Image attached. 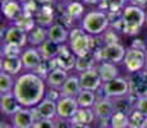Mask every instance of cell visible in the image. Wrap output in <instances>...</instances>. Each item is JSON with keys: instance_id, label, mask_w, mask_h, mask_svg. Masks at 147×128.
<instances>
[{"instance_id": "52", "label": "cell", "mask_w": 147, "mask_h": 128, "mask_svg": "<svg viewBox=\"0 0 147 128\" xmlns=\"http://www.w3.org/2000/svg\"><path fill=\"white\" fill-rule=\"evenodd\" d=\"M127 128H129V127H127Z\"/></svg>"}, {"instance_id": "23", "label": "cell", "mask_w": 147, "mask_h": 128, "mask_svg": "<svg viewBox=\"0 0 147 128\" xmlns=\"http://www.w3.org/2000/svg\"><path fill=\"white\" fill-rule=\"evenodd\" d=\"M22 67H23V62L18 56H13V58L4 56V59L1 60V70L9 73V74H13V76L18 74L21 72Z\"/></svg>"}, {"instance_id": "46", "label": "cell", "mask_w": 147, "mask_h": 128, "mask_svg": "<svg viewBox=\"0 0 147 128\" xmlns=\"http://www.w3.org/2000/svg\"><path fill=\"white\" fill-rule=\"evenodd\" d=\"M10 0H1V5H5L7 4V3H9Z\"/></svg>"}, {"instance_id": "33", "label": "cell", "mask_w": 147, "mask_h": 128, "mask_svg": "<svg viewBox=\"0 0 147 128\" xmlns=\"http://www.w3.org/2000/svg\"><path fill=\"white\" fill-rule=\"evenodd\" d=\"M35 18H33L32 14H28V13H24L19 17L18 19L16 21V24L18 27H21L22 30H24L26 32H31V31L35 28Z\"/></svg>"}, {"instance_id": "8", "label": "cell", "mask_w": 147, "mask_h": 128, "mask_svg": "<svg viewBox=\"0 0 147 128\" xmlns=\"http://www.w3.org/2000/svg\"><path fill=\"white\" fill-rule=\"evenodd\" d=\"M129 81V93L134 98L147 96V68L146 70H138L132 73Z\"/></svg>"}, {"instance_id": "49", "label": "cell", "mask_w": 147, "mask_h": 128, "mask_svg": "<svg viewBox=\"0 0 147 128\" xmlns=\"http://www.w3.org/2000/svg\"><path fill=\"white\" fill-rule=\"evenodd\" d=\"M72 1H78V0H72Z\"/></svg>"}, {"instance_id": "41", "label": "cell", "mask_w": 147, "mask_h": 128, "mask_svg": "<svg viewBox=\"0 0 147 128\" xmlns=\"http://www.w3.org/2000/svg\"><path fill=\"white\" fill-rule=\"evenodd\" d=\"M61 98V92L58 91V89H51L50 87L49 91H46V95H45V99H49V100H53V101H56Z\"/></svg>"}, {"instance_id": "6", "label": "cell", "mask_w": 147, "mask_h": 128, "mask_svg": "<svg viewBox=\"0 0 147 128\" xmlns=\"http://www.w3.org/2000/svg\"><path fill=\"white\" fill-rule=\"evenodd\" d=\"M125 49L123 45H120L119 42L117 44H106L104 46H101V49L96 51V56L98 60L102 62H110V63H120L124 60L125 56Z\"/></svg>"}, {"instance_id": "17", "label": "cell", "mask_w": 147, "mask_h": 128, "mask_svg": "<svg viewBox=\"0 0 147 128\" xmlns=\"http://www.w3.org/2000/svg\"><path fill=\"white\" fill-rule=\"evenodd\" d=\"M41 54L38 53V50L33 49V47H30L22 54L21 59L23 62V67L26 69H32V70H36L40 64L42 63L41 62Z\"/></svg>"}, {"instance_id": "27", "label": "cell", "mask_w": 147, "mask_h": 128, "mask_svg": "<svg viewBox=\"0 0 147 128\" xmlns=\"http://www.w3.org/2000/svg\"><path fill=\"white\" fill-rule=\"evenodd\" d=\"M125 1L127 0H100L98 5L101 10H105L106 14H115L124 9Z\"/></svg>"}, {"instance_id": "50", "label": "cell", "mask_w": 147, "mask_h": 128, "mask_svg": "<svg viewBox=\"0 0 147 128\" xmlns=\"http://www.w3.org/2000/svg\"><path fill=\"white\" fill-rule=\"evenodd\" d=\"M146 22H147V14H146Z\"/></svg>"}, {"instance_id": "21", "label": "cell", "mask_w": 147, "mask_h": 128, "mask_svg": "<svg viewBox=\"0 0 147 128\" xmlns=\"http://www.w3.org/2000/svg\"><path fill=\"white\" fill-rule=\"evenodd\" d=\"M59 50H60V45L51 41L50 39H47L46 41H44L40 46H38V51H40L41 56L44 58V60L55 59L59 54Z\"/></svg>"}, {"instance_id": "35", "label": "cell", "mask_w": 147, "mask_h": 128, "mask_svg": "<svg viewBox=\"0 0 147 128\" xmlns=\"http://www.w3.org/2000/svg\"><path fill=\"white\" fill-rule=\"evenodd\" d=\"M84 12V7L80 1H70L67 7V14L70 18H78Z\"/></svg>"}, {"instance_id": "28", "label": "cell", "mask_w": 147, "mask_h": 128, "mask_svg": "<svg viewBox=\"0 0 147 128\" xmlns=\"http://www.w3.org/2000/svg\"><path fill=\"white\" fill-rule=\"evenodd\" d=\"M3 13L10 21H17L19 17L23 14V10L19 7V4L17 1H12L10 0L9 3H7L5 5H3Z\"/></svg>"}, {"instance_id": "40", "label": "cell", "mask_w": 147, "mask_h": 128, "mask_svg": "<svg viewBox=\"0 0 147 128\" xmlns=\"http://www.w3.org/2000/svg\"><path fill=\"white\" fill-rule=\"evenodd\" d=\"M136 109H138L140 112H142L143 114L147 116V96H142V98L137 99V102H136Z\"/></svg>"}, {"instance_id": "42", "label": "cell", "mask_w": 147, "mask_h": 128, "mask_svg": "<svg viewBox=\"0 0 147 128\" xmlns=\"http://www.w3.org/2000/svg\"><path fill=\"white\" fill-rule=\"evenodd\" d=\"M132 47H136V49H140V50H145L146 49V44H143L142 40L137 39V40H134V41H133Z\"/></svg>"}, {"instance_id": "11", "label": "cell", "mask_w": 147, "mask_h": 128, "mask_svg": "<svg viewBox=\"0 0 147 128\" xmlns=\"http://www.w3.org/2000/svg\"><path fill=\"white\" fill-rule=\"evenodd\" d=\"M80 77V82L82 90H90V91H97L102 86V79L100 77V73L97 72V69L86 70V72H81Z\"/></svg>"}, {"instance_id": "2", "label": "cell", "mask_w": 147, "mask_h": 128, "mask_svg": "<svg viewBox=\"0 0 147 128\" xmlns=\"http://www.w3.org/2000/svg\"><path fill=\"white\" fill-rule=\"evenodd\" d=\"M146 22V13L137 5H128L123 9L120 18L111 23V27L125 35H136Z\"/></svg>"}, {"instance_id": "14", "label": "cell", "mask_w": 147, "mask_h": 128, "mask_svg": "<svg viewBox=\"0 0 147 128\" xmlns=\"http://www.w3.org/2000/svg\"><path fill=\"white\" fill-rule=\"evenodd\" d=\"M22 108V105L18 102L17 98L14 96L13 92L1 93V99H0V109L1 113L5 115L13 116Z\"/></svg>"}, {"instance_id": "51", "label": "cell", "mask_w": 147, "mask_h": 128, "mask_svg": "<svg viewBox=\"0 0 147 128\" xmlns=\"http://www.w3.org/2000/svg\"><path fill=\"white\" fill-rule=\"evenodd\" d=\"M10 128H17V127H13V126H12V127H10Z\"/></svg>"}, {"instance_id": "12", "label": "cell", "mask_w": 147, "mask_h": 128, "mask_svg": "<svg viewBox=\"0 0 147 128\" xmlns=\"http://www.w3.org/2000/svg\"><path fill=\"white\" fill-rule=\"evenodd\" d=\"M36 122L32 108L22 106L18 112L12 116V126L17 128H32Z\"/></svg>"}, {"instance_id": "32", "label": "cell", "mask_w": 147, "mask_h": 128, "mask_svg": "<svg viewBox=\"0 0 147 128\" xmlns=\"http://www.w3.org/2000/svg\"><path fill=\"white\" fill-rule=\"evenodd\" d=\"M147 116L143 114L142 112H140L138 109H134L129 113V128H143L145 126Z\"/></svg>"}, {"instance_id": "10", "label": "cell", "mask_w": 147, "mask_h": 128, "mask_svg": "<svg viewBox=\"0 0 147 128\" xmlns=\"http://www.w3.org/2000/svg\"><path fill=\"white\" fill-rule=\"evenodd\" d=\"M56 106H58V116L65 119H72L80 109L77 98H70V96H61L56 102Z\"/></svg>"}, {"instance_id": "37", "label": "cell", "mask_w": 147, "mask_h": 128, "mask_svg": "<svg viewBox=\"0 0 147 128\" xmlns=\"http://www.w3.org/2000/svg\"><path fill=\"white\" fill-rule=\"evenodd\" d=\"M115 28H113V30H106L105 32H104L102 35V41L106 44H117L118 41H119V37H118L117 32H115Z\"/></svg>"}, {"instance_id": "16", "label": "cell", "mask_w": 147, "mask_h": 128, "mask_svg": "<svg viewBox=\"0 0 147 128\" xmlns=\"http://www.w3.org/2000/svg\"><path fill=\"white\" fill-rule=\"evenodd\" d=\"M36 108L37 115L44 119H54L58 116V106H56V101L49 100V99H44Z\"/></svg>"}, {"instance_id": "15", "label": "cell", "mask_w": 147, "mask_h": 128, "mask_svg": "<svg viewBox=\"0 0 147 128\" xmlns=\"http://www.w3.org/2000/svg\"><path fill=\"white\" fill-rule=\"evenodd\" d=\"M76 60H77V55L72 51V49L68 46H60L59 54L56 56V62H58L59 68L61 69L69 70L72 68H76Z\"/></svg>"}, {"instance_id": "18", "label": "cell", "mask_w": 147, "mask_h": 128, "mask_svg": "<svg viewBox=\"0 0 147 128\" xmlns=\"http://www.w3.org/2000/svg\"><path fill=\"white\" fill-rule=\"evenodd\" d=\"M81 91H82V86L80 82V77L77 76L68 77L65 83L60 89L61 96H70V98H77Z\"/></svg>"}, {"instance_id": "43", "label": "cell", "mask_w": 147, "mask_h": 128, "mask_svg": "<svg viewBox=\"0 0 147 128\" xmlns=\"http://www.w3.org/2000/svg\"><path fill=\"white\" fill-rule=\"evenodd\" d=\"M133 3V5H137V7H146L147 5V0H131Z\"/></svg>"}, {"instance_id": "5", "label": "cell", "mask_w": 147, "mask_h": 128, "mask_svg": "<svg viewBox=\"0 0 147 128\" xmlns=\"http://www.w3.org/2000/svg\"><path fill=\"white\" fill-rule=\"evenodd\" d=\"M101 91H102V95L106 98H121L129 93V81L121 77H117L114 79L104 82L101 86Z\"/></svg>"}, {"instance_id": "9", "label": "cell", "mask_w": 147, "mask_h": 128, "mask_svg": "<svg viewBox=\"0 0 147 128\" xmlns=\"http://www.w3.org/2000/svg\"><path fill=\"white\" fill-rule=\"evenodd\" d=\"M92 109L95 112L96 119H100L102 122H110V118L115 112L114 101H113V99L102 96L101 99L96 100V104L94 105Z\"/></svg>"}, {"instance_id": "4", "label": "cell", "mask_w": 147, "mask_h": 128, "mask_svg": "<svg viewBox=\"0 0 147 128\" xmlns=\"http://www.w3.org/2000/svg\"><path fill=\"white\" fill-rule=\"evenodd\" d=\"M110 26L109 16L105 12H88L82 19V30L91 36L102 35Z\"/></svg>"}, {"instance_id": "26", "label": "cell", "mask_w": 147, "mask_h": 128, "mask_svg": "<svg viewBox=\"0 0 147 128\" xmlns=\"http://www.w3.org/2000/svg\"><path fill=\"white\" fill-rule=\"evenodd\" d=\"M36 22L40 26L45 27V26H50L54 19V8L50 4H44L42 8L37 10L35 17Z\"/></svg>"}, {"instance_id": "19", "label": "cell", "mask_w": 147, "mask_h": 128, "mask_svg": "<svg viewBox=\"0 0 147 128\" xmlns=\"http://www.w3.org/2000/svg\"><path fill=\"white\" fill-rule=\"evenodd\" d=\"M67 79H68L67 70L61 69V68H55V69L50 70V73L46 77V82L51 89H61Z\"/></svg>"}, {"instance_id": "47", "label": "cell", "mask_w": 147, "mask_h": 128, "mask_svg": "<svg viewBox=\"0 0 147 128\" xmlns=\"http://www.w3.org/2000/svg\"><path fill=\"white\" fill-rule=\"evenodd\" d=\"M143 128H147V118H146V122H145V126H143Z\"/></svg>"}, {"instance_id": "7", "label": "cell", "mask_w": 147, "mask_h": 128, "mask_svg": "<svg viewBox=\"0 0 147 128\" xmlns=\"http://www.w3.org/2000/svg\"><path fill=\"white\" fill-rule=\"evenodd\" d=\"M124 67L129 73H134L141 70L146 65V54L145 50H140L136 47H131L127 50L124 56Z\"/></svg>"}, {"instance_id": "25", "label": "cell", "mask_w": 147, "mask_h": 128, "mask_svg": "<svg viewBox=\"0 0 147 128\" xmlns=\"http://www.w3.org/2000/svg\"><path fill=\"white\" fill-rule=\"evenodd\" d=\"M97 56L95 53H90L84 56H77L76 60V69L78 72H86V70L94 69L96 68V62H97Z\"/></svg>"}, {"instance_id": "36", "label": "cell", "mask_w": 147, "mask_h": 128, "mask_svg": "<svg viewBox=\"0 0 147 128\" xmlns=\"http://www.w3.org/2000/svg\"><path fill=\"white\" fill-rule=\"evenodd\" d=\"M19 49H21V47L17 46V45L8 44V42H5L4 46H3V55L7 56V58L18 56L19 55Z\"/></svg>"}, {"instance_id": "38", "label": "cell", "mask_w": 147, "mask_h": 128, "mask_svg": "<svg viewBox=\"0 0 147 128\" xmlns=\"http://www.w3.org/2000/svg\"><path fill=\"white\" fill-rule=\"evenodd\" d=\"M32 128H55V123H54V119H38L33 123Z\"/></svg>"}, {"instance_id": "48", "label": "cell", "mask_w": 147, "mask_h": 128, "mask_svg": "<svg viewBox=\"0 0 147 128\" xmlns=\"http://www.w3.org/2000/svg\"><path fill=\"white\" fill-rule=\"evenodd\" d=\"M146 68H147V54H146Z\"/></svg>"}, {"instance_id": "53", "label": "cell", "mask_w": 147, "mask_h": 128, "mask_svg": "<svg viewBox=\"0 0 147 128\" xmlns=\"http://www.w3.org/2000/svg\"><path fill=\"white\" fill-rule=\"evenodd\" d=\"M106 128H107V127H106Z\"/></svg>"}, {"instance_id": "39", "label": "cell", "mask_w": 147, "mask_h": 128, "mask_svg": "<svg viewBox=\"0 0 147 128\" xmlns=\"http://www.w3.org/2000/svg\"><path fill=\"white\" fill-rule=\"evenodd\" d=\"M54 123L55 128H70L72 127V121L65 118H60V116H55L54 118Z\"/></svg>"}, {"instance_id": "20", "label": "cell", "mask_w": 147, "mask_h": 128, "mask_svg": "<svg viewBox=\"0 0 147 128\" xmlns=\"http://www.w3.org/2000/svg\"><path fill=\"white\" fill-rule=\"evenodd\" d=\"M95 119L96 115L92 108H80L70 121L73 124H88V126H91L95 122Z\"/></svg>"}, {"instance_id": "34", "label": "cell", "mask_w": 147, "mask_h": 128, "mask_svg": "<svg viewBox=\"0 0 147 128\" xmlns=\"http://www.w3.org/2000/svg\"><path fill=\"white\" fill-rule=\"evenodd\" d=\"M14 83L16 82L13 81L12 74L7 72H1V74H0V91H1V93L10 92L14 87Z\"/></svg>"}, {"instance_id": "13", "label": "cell", "mask_w": 147, "mask_h": 128, "mask_svg": "<svg viewBox=\"0 0 147 128\" xmlns=\"http://www.w3.org/2000/svg\"><path fill=\"white\" fill-rule=\"evenodd\" d=\"M4 39H5V42H8V44H13L19 47H23L28 40V35L24 30H22L21 27L14 24V26H10V27L5 31Z\"/></svg>"}, {"instance_id": "29", "label": "cell", "mask_w": 147, "mask_h": 128, "mask_svg": "<svg viewBox=\"0 0 147 128\" xmlns=\"http://www.w3.org/2000/svg\"><path fill=\"white\" fill-rule=\"evenodd\" d=\"M96 100L97 99H96L95 91H90V90H82L80 95L77 96V101L80 104V108H94Z\"/></svg>"}, {"instance_id": "1", "label": "cell", "mask_w": 147, "mask_h": 128, "mask_svg": "<svg viewBox=\"0 0 147 128\" xmlns=\"http://www.w3.org/2000/svg\"><path fill=\"white\" fill-rule=\"evenodd\" d=\"M13 93L22 106L33 108L45 99L46 87L42 77L36 73H24L16 81Z\"/></svg>"}, {"instance_id": "24", "label": "cell", "mask_w": 147, "mask_h": 128, "mask_svg": "<svg viewBox=\"0 0 147 128\" xmlns=\"http://www.w3.org/2000/svg\"><path fill=\"white\" fill-rule=\"evenodd\" d=\"M47 35H49V37L51 41L56 42V44H63L65 40L69 37V33H68L67 28L64 27V26L59 24V23H55V24H51L49 28V31H47Z\"/></svg>"}, {"instance_id": "22", "label": "cell", "mask_w": 147, "mask_h": 128, "mask_svg": "<svg viewBox=\"0 0 147 128\" xmlns=\"http://www.w3.org/2000/svg\"><path fill=\"white\" fill-rule=\"evenodd\" d=\"M97 72L100 73V77L102 79V83L104 82H107L110 79H114L118 77V70L117 65L114 63H110V62H102L101 64H98V67H96Z\"/></svg>"}, {"instance_id": "30", "label": "cell", "mask_w": 147, "mask_h": 128, "mask_svg": "<svg viewBox=\"0 0 147 128\" xmlns=\"http://www.w3.org/2000/svg\"><path fill=\"white\" fill-rule=\"evenodd\" d=\"M46 37H49V35L42 26H37L31 32H28V41L31 45H41L44 41H46Z\"/></svg>"}, {"instance_id": "44", "label": "cell", "mask_w": 147, "mask_h": 128, "mask_svg": "<svg viewBox=\"0 0 147 128\" xmlns=\"http://www.w3.org/2000/svg\"><path fill=\"white\" fill-rule=\"evenodd\" d=\"M70 128H91V126H88V124H73L72 123V127Z\"/></svg>"}, {"instance_id": "31", "label": "cell", "mask_w": 147, "mask_h": 128, "mask_svg": "<svg viewBox=\"0 0 147 128\" xmlns=\"http://www.w3.org/2000/svg\"><path fill=\"white\" fill-rule=\"evenodd\" d=\"M109 123L110 128H127L129 127V114L121 112H114Z\"/></svg>"}, {"instance_id": "45", "label": "cell", "mask_w": 147, "mask_h": 128, "mask_svg": "<svg viewBox=\"0 0 147 128\" xmlns=\"http://www.w3.org/2000/svg\"><path fill=\"white\" fill-rule=\"evenodd\" d=\"M84 3L86 4H97V3H100V0H84Z\"/></svg>"}, {"instance_id": "3", "label": "cell", "mask_w": 147, "mask_h": 128, "mask_svg": "<svg viewBox=\"0 0 147 128\" xmlns=\"http://www.w3.org/2000/svg\"><path fill=\"white\" fill-rule=\"evenodd\" d=\"M69 47L77 56H84L90 53H96L100 49L96 47L95 39L84 30L73 28L69 33Z\"/></svg>"}]
</instances>
